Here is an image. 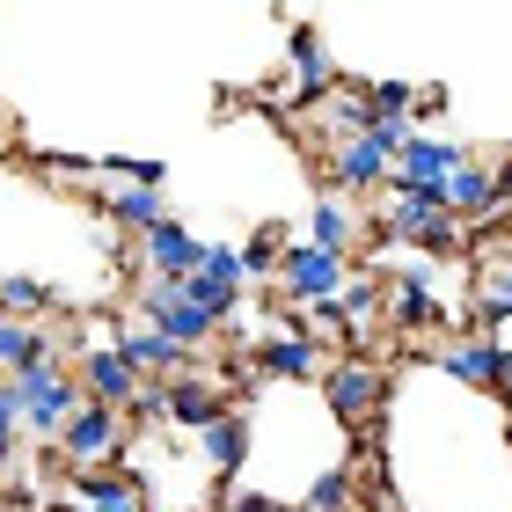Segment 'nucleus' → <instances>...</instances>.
<instances>
[{
	"label": "nucleus",
	"mask_w": 512,
	"mask_h": 512,
	"mask_svg": "<svg viewBox=\"0 0 512 512\" xmlns=\"http://www.w3.org/2000/svg\"><path fill=\"white\" fill-rule=\"evenodd\" d=\"M15 395H22V417H30V432L44 439V447H59V432L88 410L81 374L66 359H37L30 374H15Z\"/></svg>",
	"instance_id": "obj_1"
},
{
	"label": "nucleus",
	"mask_w": 512,
	"mask_h": 512,
	"mask_svg": "<svg viewBox=\"0 0 512 512\" xmlns=\"http://www.w3.org/2000/svg\"><path fill=\"white\" fill-rule=\"evenodd\" d=\"M381 227L403 249H417V256H447L469 227H461L454 213H447V191H395L388 183V213H381Z\"/></svg>",
	"instance_id": "obj_2"
},
{
	"label": "nucleus",
	"mask_w": 512,
	"mask_h": 512,
	"mask_svg": "<svg viewBox=\"0 0 512 512\" xmlns=\"http://www.w3.org/2000/svg\"><path fill=\"white\" fill-rule=\"evenodd\" d=\"M278 293L293 300V308H322V300H344V286H352V256H330L315 242H293L286 256H278Z\"/></svg>",
	"instance_id": "obj_3"
},
{
	"label": "nucleus",
	"mask_w": 512,
	"mask_h": 512,
	"mask_svg": "<svg viewBox=\"0 0 512 512\" xmlns=\"http://www.w3.org/2000/svg\"><path fill=\"white\" fill-rule=\"evenodd\" d=\"M447 191V213L469 227V220H505V198H512V183H505V154H461V169L439 183Z\"/></svg>",
	"instance_id": "obj_4"
},
{
	"label": "nucleus",
	"mask_w": 512,
	"mask_h": 512,
	"mask_svg": "<svg viewBox=\"0 0 512 512\" xmlns=\"http://www.w3.org/2000/svg\"><path fill=\"white\" fill-rule=\"evenodd\" d=\"M322 395H330V417L344 432H366L381 417V403H388V374L374 359H337L330 374H322Z\"/></svg>",
	"instance_id": "obj_5"
},
{
	"label": "nucleus",
	"mask_w": 512,
	"mask_h": 512,
	"mask_svg": "<svg viewBox=\"0 0 512 512\" xmlns=\"http://www.w3.org/2000/svg\"><path fill=\"white\" fill-rule=\"evenodd\" d=\"M125 425H132L125 410L88 403L74 425L59 432V447H52V454H66V476H74V469H118V454H125Z\"/></svg>",
	"instance_id": "obj_6"
},
{
	"label": "nucleus",
	"mask_w": 512,
	"mask_h": 512,
	"mask_svg": "<svg viewBox=\"0 0 512 512\" xmlns=\"http://www.w3.org/2000/svg\"><path fill=\"white\" fill-rule=\"evenodd\" d=\"M330 96H337L330 44H322L315 30H293V44H286V103H300V110H322Z\"/></svg>",
	"instance_id": "obj_7"
},
{
	"label": "nucleus",
	"mask_w": 512,
	"mask_h": 512,
	"mask_svg": "<svg viewBox=\"0 0 512 512\" xmlns=\"http://www.w3.org/2000/svg\"><path fill=\"white\" fill-rule=\"evenodd\" d=\"M330 191H344V198H366V191H388L395 183V154L381 147L374 132L366 139H344V147H330Z\"/></svg>",
	"instance_id": "obj_8"
},
{
	"label": "nucleus",
	"mask_w": 512,
	"mask_h": 512,
	"mask_svg": "<svg viewBox=\"0 0 512 512\" xmlns=\"http://www.w3.org/2000/svg\"><path fill=\"white\" fill-rule=\"evenodd\" d=\"M249 374H271V381H322L330 366H322V344L315 337H300V330H271V337H256L249 344Z\"/></svg>",
	"instance_id": "obj_9"
},
{
	"label": "nucleus",
	"mask_w": 512,
	"mask_h": 512,
	"mask_svg": "<svg viewBox=\"0 0 512 512\" xmlns=\"http://www.w3.org/2000/svg\"><path fill=\"white\" fill-rule=\"evenodd\" d=\"M447 381H461L469 395H498V374H505V344L498 337H461V344H432L425 352Z\"/></svg>",
	"instance_id": "obj_10"
},
{
	"label": "nucleus",
	"mask_w": 512,
	"mask_h": 512,
	"mask_svg": "<svg viewBox=\"0 0 512 512\" xmlns=\"http://www.w3.org/2000/svg\"><path fill=\"white\" fill-rule=\"evenodd\" d=\"M74 374H81V395H88V403H103V410H132L139 388H147V381H139V366L118 352V344H96V352H81Z\"/></svg>",
	"instance_id": "obj_11"
},
{
	"label": "nucleus",
	"mask_w": 512,
	"mask_h": 512,
	"mask_svg": "<svg viewBox=\"0 0 512 512\" xmlns=\"http://www.w3.org/2000/svg\"><path fill=\"white\" fill-rule=\"evenodd\" d=\"M220 417H235V403H227V388L220 381H205V374H176L169 381V425L176 432H213Z\"/></svg>",
	"instance_id": "obj_12"
},
{
	"label": "nucleus",
	"mask_w": 512,
	"mask_h": 512,
	"mask_svg": "<svg viewBox=\"0 0 512 512\" xmlns=\"http://www.w3.org/2000/svg\"><path fill=\"white\" fill-rule=\"evenodd\" d=\"M388 322H395L403 337L439 330V300H432V264H425V256H417L403 278H388Z\"/></svg>",
	"instance_id": "obj_13"
},
{
	"label": "nucleus",
	"mask_w": 512,
	"mask_h": 512,
	"mask_svg": "<svg viewBox=\"0 0 512 512\" xmlns=\"http://www.w3.org/2000/svg\"><path fill=\"white\" fill-rule=\"evenodd\" d=\"M461 169V147H447V139H410L403 154H395V191H439Z\"/></svg>",
	"instance_id": "obj_14"
},
{
	"label": "nucleus",
	"mask_w": 512,
	"mask_h": 512,
	"mask_svg": "<svg viewBox=\"0 0 512 512\" xmlns=\"http://www.w3.org/2000/svg\"><path fill=\"white\" fill-rule=\"evenodd\" d=\"M139 249H147V271H154V278H191V271L205 264V249H213V242H198L183 220H161Z\"/></svg>",
	"instance_id": "obj_15"
},
{
	"label": "nucleus",
	"mask_w": 512,
	"mask_h": 512,
	"mask_svg": "<svg viewBox=\"0 0 512 512\" xmlns=\"http://www.w3.org/2000/svg\"><path fill=\"white\" fill-rule=\"evenodd\" d=\"M118 352L139 366V381H176V374H183V359H191L176 337H161L154 322H139V330H118Z\"/></svg>",
	"instance_id": "obj_16"
},
{
	"label": "nucleus",
	"mask_w": 512,
	"mask_h": 512,
	"mask_svg": "<svg viewBox=\"0 0 512 512\" xmlns=\"http://www.w3.org/2000/svg\"><path fill=\"white\" fill-rule=\"evenodd\" d=\"M103 213L118 220L125 235H139V242H147V235H154L161 220H176L169 205H161V191H154V183H118V191H110V205H103Z\"/></svg>",
	"instance_id": "obj_17"
},
{
	"label": "nucleus",
	"mask_w": 512,
	"mask_h": 512,
	"mask_svg": "<svg viewBox=\"0 0 512 512\" xmlns=\"http://www.w3.org/2000/svg\"><path fill=\"white\" fill-rule=\"evenodd\" d=\"M322 132H330V147L366 139V132H374V88H337V96L322 103Z\"/></svg>",
	"instance_id": "obj_18"
},
{
	"label": "nucleus",
	"mask_w": 512,
	"mask_h": 512,
	"mask_svg": "<svg viewBox=\"0 0 512 512\" xmlns=\"http://www.w3.org/2000/svg\"><path fill=\"white\" fill-rule=\"evenodd\" d=\"M476 315L483 322H512V256L498 242L483 249V271H476Z\"/></svg>",
	"instance_id": "obj_19"
},
{
	"label": "nucleus",
	"mask_w": 512,
	"mask_h": 512,
	"mask_svg": "<svg viewBox=\"0 0 512 512\" xmlns=\"http://www.w3.org/2000/svg\"><path fill=\"white\" fill-rule=\"evenodd\" d=\"M308 242L315 249H330V256H352L359 242V213L344 198H315V213H308Z\"/></svg>",
	"instance_id": "obj_20"
},
{
	"label": "nucleus",
	"mask_w": 512,
	"mask_h": 512,
	"mask_svg": "<svg viewBox=\"0 0 512 512\" xmlns=\"http://www.w3.org/2000/svg\"><path fill=\"white\" fill-rule=\"evenodd\" d=\"M59 308V293L44 286V278H0V315H15V322H44Z\"/></svg>",
	"instance_id": "obj_21"
},
{
	"label": "nucleus",
	"mask_w": 512,
	"mask_h": 512,
	"mask_svg": "<svg viewBox=\"0 0 512 512\" xmlns=\"http://www.w3.org/2000/svg\"><path fill=\"white\" fill-rule=\"evenodd\" d=\"M205 461H213V476H235L249 461V425L242 417H220V425L205 432Z\"/></svg>",
	"instance_id": "obj_22"
},
{
	"label": "nucleus",
	"mask_w": 512,
	"mask_h": 512,
	"mask_svg": "<svg viewBox=\"0 0 512 512\" xmlns=\"http://www.w3.org/2000/svg\"><path fill=\"white\" fill-rule=\"evenodd\" d=\"M300 512H359L352 505V469H322L308 483V498H300Z\"/></svg>",
	"instance_id": "obj_23"
},
{
	"label": "nucleus",
	"mask_w": 512,
	"mask_h": 512,
	"mask_svg": "<svg viewBox=\"0 0 512 512\" xmlns=\"http://www.w3.org/2000/svg\"><path fill=\"white\" fill-rule=\"evenodd\" d=\"M22 432H30V417H22V395H15V381H0V476L15 469Z\"/></svg>",
	"instance_id": "obj_24"
},
{
	"label": "nucleus",
	"mask_w": 512,
	"mask_h": 512,
	"mask_svg": "<svg viewBox=\"0 0 512 512\" xmlns=\"http://www.w3.org/2000/svg\"><path fill=\"white\" fill-rule=\"evenodd\" d=\"M220 512H286L278 498H264V491H227V505Z\"/></svg>",
	"instance_id": "obj_25"
},
{
	"label": "nucleus",
	"mask_w": 512,
	"mask_h": 512,
	"mask_svg": "<svg viewBox=\"0 0 512 512\" xmlns=\"http://www.w3.org/2000/svg\"><path fill=\"white\" fill-rule=\"evenodd\" d=\"M498 395H505V403H512V352H505V374H498Z\"/></svg>",
	"instance_id": "obj_26"
},
{
	"label": "nucleus",
	"mask_w": 512,
	"mask_h": 512,
	"mask_svg": "<svg viewBox=\"0 0 512 512\" xmlns=\"http://www.w3.org/2000/svg\"><path fill=\"white\" fill-rule=\"evenodd\" d=\"M498 249H505V256H512V227H505V235H498Z\"/></svg>",
	"instance_id": "obj_27"
},
{
	"label": "nucleus",
	"mask_w": 512,
	"mask_h": 512,
	"mask_svg": "<svg viewBox=\"0 0 512 512\" xmlns=\"http://www.w3.org/2000/svg\"><path fill=\"white\" fill-rule=\"evenodd\" d=\"M505 183H512V154H505Z\"/></svg>",
	"instance_id": "obj_28"
},
{
	"label": "nucleus",
	"mask_w": 512,
	"mask_h": 512,
	"mask_svg": "<svg viewBox=\"0 0 512 512\" xmlns=\"http://www.w3.org/2000/svg\"><path fill=\"white\" fill-rule=\"evenodd\" d=\"M505 447H512V425H505Z\"/></svg>",
	"instance_id": "obj_29"
},
{
	"label": "nucleus",
	"mask_w": 512,
	"mask_h": 512,
	"mask_svg": "<svg viewBox=\"0 0 512 512\" xmlns=\"http://www.w3.org/2000/svg\"><path fill=\"white\" fill-rule=\"evenodd\" d=\"M505 461H512V447H505Z\"/></svg>",
	"instance_id": "obj_30"
},
{
	"label": "nucleus",
	"mask_w": 512,
	"mask_h": 512,
	"mask_svg": "<svg viewBox=\"0 0 512 512\" xmlns=\"http://www.w3.org/2000/svg\"><path fill=\"white\" fill-rule=\"evenodd\" d=\"M147 512H161V505H147Z\"/></svg>",
	"instance_id": "obj_31"
}]
</instances>
